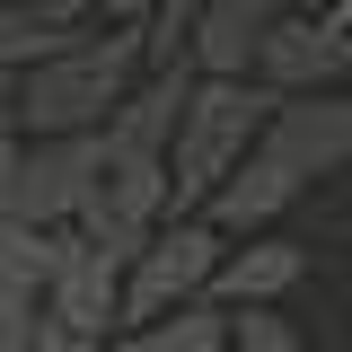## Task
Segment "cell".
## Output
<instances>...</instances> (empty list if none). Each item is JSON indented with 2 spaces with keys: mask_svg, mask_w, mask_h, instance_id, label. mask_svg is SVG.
Masks as SVG:
<instances>
[{
  "mask_svg": "<svg viewBox=\"0 0 352 352\" xmlns=\"http://www.w3.org/2000/svg\"><path fill=\"white\" fill-rule=\"evenodd\" d=\"M141 71H150L141 27H115V18H106V27H88L71 53L36 62V71L18 80V97H9V115H18L27 141H53V132H106Z\"/></svg>",
  "mask_w": 352,
  "mask_h": 352,
  "instance_id": "6da1fadb",
  "label": "cell"
},
{
  "mask_svg": "<svg viewBox=\"0 0 352 352\" xmlns=\"http://www.w3.org/2000/svg\"><path fill=\"white\" fill-rule=\"evenodd\" d=\"M273 106H282V88H264V80H220V71H203V80H194L185 124H176V141H168L176 212H203V203H212V185L264 141Z\"/></svg>",
  "mask_w": 352,
  "mask_h": 352,
  "instance_id": "7a4b0ae2",
  "label": "cell"
},
{
  "mask_svg": "<svg viewBox=\"0 0 352 352\" xmlns=\"http://www.w3.org/2000/svg\"><path fill=\"white\" fill-rule=\"evenodd\" d=\"M220 256H229V229H212L203 212H168L150 229V247L124 264V326L168 317V308H185V300H212Z\"/></svg>",
  "mask_w": 352,
  "mask_h": 352,
  "instance_id": "3957f363",
  "label": "cell"
},
{
  "mask_svg": "<svg viewBox=\"0 0 352 352\" xmlns=\"http://www.w3.org/2000/svg\"><path fill=\"white\" fill-rule=\"evenodd\" d=\"M97 176H106V132H53V141H27L18 168H9L0 212H9V220H36V229H71V220L88 212V194H97Z\"/></svg>",
  "mask_w": 352,
  "mask_h": 352,
  "instance_id": "277c9868",
  "label": "cell"
},
{
  "mask_svg": "<svg viewBox=\"0 0 352 352\" xmlns=\"http://www.w3.org/2000/svg\"><path fill=\"white\" fill-rule=\"evenodd\" d=\"M168 212H176L168 159H150V150H115V141H106V176H97V194H88V212L71 220V229H88L106 256H124V264H132Z\"/></svg>",
  "mask_w": 352,
  "mask_h": 352,
  "instance_id": "5b68a950",
  "label": "cell"
},
{
  "mask_svg": "<svg viewBox=\"0 0 352 352\" xmlns=\"http://www.w3.org/2000/svg\"><path fill=\"white\" fill-rule=\"evenodd\" d=\"M44 317L71 335H124V256H106L88 229H62V256L44 282Z\"/></svg>",
  "mask_w": 352,
  "mask_h": 352,
  "instance_id": "8992f818",
  "label": "cell"
},
{
  "mask_svg": "<svg viewBox=\"0 0 352 352\" xmlns=\"http://www.w3.org/2000/svg\"><path fill=\"white\" fill-rule=\"evenodd\" d=\"M344 71H352V27L326 18V0H317V9H291V18L256 44V80L282 88V97H300V88H335Z\"/></svg>",
  "mask_w": 352,
  "mask_h": 352,
  "instance_id": "52a82bcc",
  "label": "cell"
},
{
  "mask_svg": "<svg viewBox=\"0 0 352 352\" xmlns=\"http://www.w3.org/2000/svg\"><path fill=\"white\" fill-rule=\"evenodd\" d=\"M264 150L291 159L300 176L352 168V88H300V97H282L273 124H264Z\"/></svg>",
  "mask_w": 352,
  "mask_h": 352,
  "instance_id": "ba28073f",
  "label": "cell"
},
{
  "mask_svg": "<svg viewBox=\"0 0 352 352\" xmlns=\"http://www.w3.org/2000/svg\"><path fill=\"white\" fill-rule=\"evenodd\" d=\"M300 185H308V176L291 168V159H273V150L256 141V150H247V159H238V168H229V176L212 185L203 220H212V229H229V238H264L273 220L300 203Z\"/></svg>",
  "mask_w": 352,
  "mask_h": 352,
  "instance_id": "9c48e42d",
  "label": "cell"
},
{
  "mask_svg": "<svg viewBox=\"0 0 352 352\" xmlns=\"http://www.w3.org/2000/svg\"><path fill=\"white\" fill-rule=\"evenodd\" d=\"M291 9H317V0H212V9L194 18L185 62H194V71H220V80H256V44L273 36Z\"/></svg>",
  "mask_w": 352,
  "mask_h": 352,
  "instance_id": "30bf717a",
  "label": "cell"
},
{
  "mask_svg": "<svg viewBox=\"0 0 352 352\" xmlns=\"http://www.w3.org/2000/svg\"><path fill=\"white\" fill-rule=\"evenodd\" d=\"M300 282H308V247L282 238V229H264V238H229L212 300H229V308H282Z\"/></svg>",
  "mask_w": 352,
  "mask_h": 352,
  "instance_id": "8fae6325",
  "label": "cell"
},
{
  "mask_svg": "<svg viewBox=\"0 0 352 352\" xmlns=\"http://www.w3.org/2000/svg\"><path fill=\"white\" fill-rule=\"evenodd\" d=\"M194 62H150L141 80H132V97L115 106V124H106V141L115 150H150V159H168L176 124H185V97H194Z\"/></svg>",
  "mask_w": 352,
  "mask_h": 352,
  "instance_id": "7c38bea8",
  "label": "cell"
},
{
  "mask_svg": "<svg viewBox=\"0 0 352 352\" xmlns=\"http://www.w3.org/2000/svg\"><path fill=\"white\" fill-rule=\"evenodd\" d=\"M124 352H229V300H185L168 317H141L115 335Z\"/></svg>",
  "mask_w": 352,
  "mask_h": 352,
  "instance_id": "4fadbf2b",
  "label": "cell"
},
{
  "mask_svg": "<svg viewBox=\"0 0 352 352\" xmlns=\"http://www.w3.org/2000/svg\"><path fill=\"white\" fill-rule=\"evenodd\" d=\"M88 27H53V18H36L27 0H0V80H27L36 62H53V53H71Z\"/></svg>",
  "mask_w": 352,
  "mask_h": 352,
  "instance_id": "5bb4252c",
  "label": "cell"
},
{
  "mask_svg": "<svg viewBox=\"0 0 352 352\" xmlns=\"http://www.w3.org/2000/svg\"><path fill=\"white\" fill-rule=\"evenodd\" d=\"M53 256H62V229H36V220H9V212H0V291H27V300H44Z\"/></svg>",
  "mask_w": 352,
  "mask_h": 352,
  "instance_id": "9a60e30c",
  "label": "cell"
},
{
  "mask_svg": "<svg viewBox=\"0 0 352 352\" xmlns=\"http://www.w3.org/2000/svg\"><path fill=\"white\" fill-rule=\"evenodd\" d=\"M229 352H308V335L282 308H229Z\"/></svg>",
  "mask_w": 352,
  "mask_h": 352,
  "instance_id": "2e32d148",
  "label": "cell"
},
{
  "mask_svg": "<svg viewBox=\"0 0 352 352\" xmlns=\"http://www.w3.org/2000/svg\"><path fill=\"white\" fill-rule=\"evenodd\" d=\"M203 9H212V0H159L150 27H141L150 62H185V44H194V18H203Z\"/></svg>",
  "mask_w": 352,
  "mask_h": 352,
  "instance_id": "e0dca14e",
  "label": "cell"
},
{
  "mask_svg": "<svg viewBox=\"0 0 352 352\" xmlns=\"http://www.w3.org/2000/svg\"><path fill=\"white\" fill-rule=\"evenodd\" d=\"M36 335H44V300L0 291V352H36Z\"/></svg>",
  "mask_w": 352,
  "mask_h": 352,
  "instance_id": "ac0fdd59",
  "label": "cell"
},
{
  "mask_svg": "<svg viewBox=\"0 0 352 352\" xmlns=\"http://www.w3.org/2000/svg\"><path fill=\"white\" fill-rule=\"evenodd\" d=\"M36 18H53V27H88L97 18V0H27Z\"/></svg>",
  "mask_w": 352,
  "mask_h": 352,
  "instance_id": "d6986e66",
  "label": "cell"
},
{
  "mask_svg": "<svg viewBox=\"0 0 352 352\" xmlns=\"http://www.w3.org/2000/svg\"><path fill=\"white\" fill-rule=\"evenodd\" d=\"M18 150H27V132H18V115L0 106V194H9V168H18Z\"/></svg>",
  "mask_w": 352,
  "mask_h": 352,
  "instance_id": "ffe728a7",
  "label": "cell"
},
{
  "mask_svg": "<svg viewBox=\"0 0 352 352\" xmlns=\"http://www.w3.org/2000/svg\"><path fill=\"white\" fill-rule=\"evenodd\" d=\"M150 9L159 0H97V18H115V27H150Z\"/></svg>",
  "mask_w": 352,
  "mask_h": 352,
  "instance_id": "44dd1931",
  "label": "cell"
},
{
  "mask_svg": "<svg viewBox=\"0 0 352 352\" xmlns=\"http://www.w3.org/2000/svg\"><path fill=\"white\" fill-rule=\"evenodd\" d=\"M326 18H335V27H352V0H326Z\"/></svg>",
  "mask_w": 352,
  "mask_h": 352,
  "instance_id": "7402d4cb",
  "label": "cell"
},
{
  "mask_svg": "<svg viewBox=\"0 0 352 352\" xmlns=\"http://www.w3.org/2000/svg\"><path fill=\"white\" fill-rule=\"evenodd\" d=\"M9 97H18V80H0V106H9Z\"/></svg>",
  "mask_w": 352,
  "mask_h": 352,
  "instance_id": "603a6c76",
  "label": "cell"
}]
</instances>
